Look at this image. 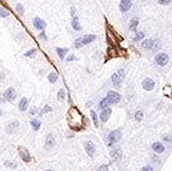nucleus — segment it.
<instances>
[{"mask_svg": "<svg viewBox=\"0 0 172 171\" xmlns=\"http://www.w3.org/2000/svg\"><path fill=\"white\" fill-rule=\"evenodd\" d=\"M131 8H132V1H131V0H120L119 9H120V12H122V14L128 12Z\"/></svg>", "mask_w": 172, "mask_h": 171, "instance_id": "obj_9", "label": "nucleus"}, {"mask_svg": "<svg viewBox=\"0 0 172 171\" xmlns=\"http://www.w3.org/2000/svg\"><path fill=\"white\" fill-rule=\"evenodd\" d=\"M65 95H67L65 88H60V90H59V92H58V99L60 102H63L64 99H65Z\"/></svg>", "mask_w": 172, "mask_h": 171, "instance_id": "obj_26", "label": "nucleus"}, {"mask_svg": "<svg viewBox=\"0 0 172 171\" xmlns=\"http://www.w3.org/2000/svg\"><path fill=\"white\" fill-rule=\"evenodd\" d=\"M111 114H112L111 107H108V108H106V110H101V112H100V115H99V120L101 122V123H107L109 116H111Z\"/></svg>", "mask_w": 172, "mask_h": 171, "instance_id": "obj_11", "label": "nucleus"}, {"mask_svg": "<svg viewBox=\"0 0 172 171\" xmlns=\"http://www.w3.org/2000/svg\"><path fill=\"white\" fill-rule=\"evenodd\" d=\"M3 96H4V99H6L7 102H14L15 99H16V91H15L14 87H9V88H7V90L4 91Z\"/></svg>", "mask_w": 172, "mask_h": 171, "instance_id": "obj_6", "label": "nucleus"}, {"mask_svg": "<svg viewBox=\"0 0 172 171\" xmlns=\"http://www.w3.org/2000/svg\"><path fill=\"white\" fill-rule=\"evenodd\" d=\"M131 1H133V0H131Z\"/></svg>", "mask_w": 172, "mask_h": 171, "instance_id": "obj_47", "label": "nucleus"}, {"mask_svg": "<svg viewBox=\"0 0 172 171\" xmlns=\"http://www.w3.org/2000/svg\"><path fill=\"white\" fill-rule=\"evenodd\" d=\"M17 128H19V122H17V120H12V122H9V123L6 126V132L8 135L15 134Z\"/></svg>", "mask_w": 172, "mask_h": 171, "instance_id": "obj_13", "label": "nucleus"}, {"mask_svg": "<svg viewBox=\"0 0 172 171\" xmlns=\"http://www.w3.org/2000/svg\"><path fill=\"white\" fill-rule=\"evenodd\" d=\"M15 9H16V14L19 15V16H22V15L24 14V7H23V4H20V3L16 4V8Z\"/></svg>", "mask_w": 172, "mask_h": 171, "instance_id": "obj_30", "label": "nucleus"}, {"mask_svg": "<svg viewBox=\"0 0 172 171\" xmlns=\"http://www.w3.org/2000/svg\"><path fill=\"white\" fill-rule=\"evenodd\" d=\"M106 98H107V100L109 102V104H117L120 100H122V96H120V94L116 92V91H108Z\"/></svg>", "mask_w": 172, "mask_h": 171, "instance_id": "obj_4", "label": "nucleus"}, {"mask_svg": "<svg viewBox=\"0 0 172 171\" xmlns=\"http://www.w3.org/2000/svg\"><path fill=\"white\" fill-rule=\"evenodd\" d=\"M75 55H68V58H67V62H72V60H75Z\"/></svg>", "mask_w": 172, "mask_h": 171, "instance_id": "obj_42", "label": "nucleus"}, {"mask_svg": "<svg viewBox=\"0 0 172 171\" xmlns=\"http://www.w3.org/2000/svg\"><path fill=\"white\" fill-rule=\"evenodd\" d=\"M1 114H3V112H1V108H0V116H1Z\"/></svg>", "mask_w": 172, "mask_h": 171, "instance_id": "obj_45", "label": "nucleus"}, {"mask_svg": "<svg viewBox=\"0 0 172 171\" xmlns=\"http://www.w3.org/2000/svg\"><path fill=\"white\" fill-rule=\"evenodd\" d=\"M33 27H35V30H37V31H44L45 30V25H47V23L44 22L43 19H40V17H33Z\"/></svg>", "mask_w": 172, "mask_h": 171, "instance_id": "obj_10", "label": "nucleus"}, {"mask_svg": "<svg viewBox=\"0 0 172 171\" xmlns=\"http://www.w3.org/2000/svg\"><path fill=\"white\" fill-rule=\"evenodd\" d=\"M164 142H168V143H171L172 142V136H169V135H167V136H164Z\"/></svg>", "mask_w": 172, "mask_h": 171, "instance_id": "obj_41", "label": "nucleus"}, {"mask_svg": "<svg viewBox=\"0 0 172 171\" xmlns=\"http://www.w3.org/2000/svg\"><path fill=\"white\" fill-rule=\"evenodd\" d=\"M143 118H144V112L140 111V110H137V111L135 112V120L136 122H142Z\"/></svg>", "mask_w": 172, "mask_h": 171, "instance_id": "obj_25", "label": "nucleus"}, {"mask_svg": "<svg viewBox=\"0 0 172 171\" xmlns=\"http://www.w3.org/2000/svg\"><path fill=\"white\" fill-rule=\"evenodd\" d=\"M84 149H86V152L88 157H94L95 152H96V146H95L94 143H92L91 140H88V142H86V144H84Z\"/></svg>", "mask_w": 172, "mask_h": 171, "instance_id": "obj_14", "label": "nucleus"}, {"mask_svg": "<svg viewBox=\"0 0 172 171\" xmlns=\"http://www.w3.org/2000/svg\"><path fill=\"white\" fill-rule=\"evenodd\" d=\"M19 155H20V158L23 159V162H25V163H30L31 159H32V157H31L30 151H28L25 147H22V146L19 147Z\"/></svg>", "mask_w": 172, "mask_h": 171, "instance_id": "obj_8", "label": "nucleus"}, {"mask_svg": "<svg viewBox=\"0 0 172 171\" xmlns=\"http://www.w3.org/2000/svg\"><path fill=\"white\" fill-rule=\"evenodd\" d=\"M71 16H76V8L75 7H71Z\"/></svg>", "mask_w": 172, "mask_h": 171, "instance_id": "obj_43", "label": "nucleus"}, {"mask_svg": "<svg viewBox=\"0 0 172 171\" xmlns=\"http://www.w3.org/2000/svg\"><path fill=\"white\" fill-rule=\"evenodd\" d=\"M117 74H119L120 76H122L123 79L125 78V68H119V71H117Z\"/></svg>", "mask_w": 172, "mask_h": 171, "instance_id": "obj_36", "label": "nucleus"}, {"mask_svg": "<svg viewBox=\"0 0 172 171\" xmlns=\"http://www.w3.org/2000/svg\"><path fill=\"white\" fill-rule=\"evenodd\" d=\"M35 55H36V48H31V50H28L27 52L24 53L25 58H33Z\"/></svg>", "mask_w": 172, "mask_h": 171, "instance_id": "obj_28", "label": "nucleus"}, {"mask_svg": "<svg viewBox=\"0 0 172 171\" xmlns=\"http://www.w3.org/2000/svg\"><path fill=\"white\" fill-rule=\"evenodd\" d=\"M111 82H112V84H114L115 87H120V84H122V82H123V78L117 72H115L114 75L111 76Z\"/></svg>", "mask_w": 172, "mask_h": 171, "instance_id": "obj_15", "label": "nucleus"}, {"mask_svg": "<svg viewBox=\"0 0 172 171\" xmlns=\"http://www.w3.org/2000/svg\"><path fill=\"white\" fill-rule=\"evenodd\" d=\"M109 155H111V158H112L114 160H119L120 158H122V150H120L119 147H115V149L111 150Z\"/></svg>", "mask_w": 172, "mask_h": 171, "instance_id": "obj_16", "label": "nucleus"}, {"mask_svg": "<svg viewBox=\"0 0 172 171\" xmlns=\"http://www.w3.org/2000/svg\"><path fill=\"white\" fill-rule=\"evenodd\" d=\"M73 45H75V48H81V47H83V43H81V38H78V39L75 40V43H73Z\"/></svg>", "mask_w": 172, "mask_h": 171, "instance_id": "obj_32", "label": "nucleus"}, {"mask_svg": "<svg viewBox=\"0 0 172 171\" xmlns=\"http://www.w3.org/2000/svg\"><path fill=\"white\" fill-rule=\"evenodd\" d=\"M39 38H40V39H43V40H47V35H45V32H44V31H42V32H40Z\"/></svg>", "mask_w": 172, "mask_h": 171, "instance_id": "obj_40", "label": "nucleus"}, {"mask_svg": "<svg viewBox=\"0 0 172 171\" xmlns=\"http://www.w3.org/2000/svg\"><path fill=\"white\" fill-rule=\"evenodd\" d=\"M140 171H153V167H151V166H144V167L140 168Z\"/></svg>", "mask_w": 172, "mask_h": 171, "instance_id": "obj_39", "label": "nucleus"}, {"mask_svg": "<svg viewBox=\"0 0 172 171\" xmlns=\"http://www.w3.org/2000/svg\"><path fill=\"white\" fill-rule=\"evenodd\" d=\"M28 110V99L27 98H22L19 102V111L24 112Z\"/></svg>", "mask_w": 172, "mask_h": 171, "instance_id": "obj_18", "label": "nucleus"}, {"mask_svg": "<svg viewBox=\"0 0 172 171\" xmlns=\"http://www.w3.org/2000/svg\"><path fill=\"white\" fill-rule=\"evenodd\" d=\"M142 86L145 91H153L155 90V80L151 78H145V79H143Z\"/></svg>", "mask_w": 172, "mask_h": 171, "instance_id": "obj_7", "label": "nucleus"}, {"mask_svg": "<svg viewBox=\"0 0 172 171\" xmlns=\"http://www.w3.org/2000/svg\"><path fill=\"white\" fill-rule=\"evenodd\" d=\"M142 48L151 52H158L161 48V40L159 39H144L142 42Z\"/></svg>", "mask_w": 172, "mask_h": 171, "instance_id": "obj_1", "label": "nucleus"}, {"mask_svg": "<svg viewBox=\"0 0 172 171\" xmlns=\"http://www.w3.org/2000/svg\"><path fill=\"white\" fill-rule=\"evenodd\" d=\"M151 150H152L155 154L160 155V154H163V152L166 151V147H164V144L161 143V142H153L152 146H151Z\"/></svg>", "mask_w": 172, "mask_h": 171, "instance_id": "obj_12", "label": "nucleus"}, {"mask_svg": "<svg viewBox=\"0 0 172 171\" xmlns=\"http://www.w3.org/2000/svg\"><path fill=\"white\" fill-rule=\"evenodd\" d=\"M45 171H52V170H45Z\"/></svg>", "mask_w": 172, "mask_h": 171, "instance_id": "obj_46", "label": "nucleus"}, {"mask_svg": "<svg viewBox=\"0 0 172 171\" xmlns=\"http://www.w3.org/2000/svg\"><path fill=\"white\" fill-rule=\"evenodd\" d=\"M31 127H32L33 131H39L40 127H42V122L39 120V119H31Z\"/></svg>", "mask_w": 172, "mask_h": 171, "instance_id": "obj_19", "label": "nucleus"}, {"mask_svg": "<svg viewBox=\"0 0 172 171\" xmlns=\"http://www.w3.org/2000/svg\"><path fill=\"white\" fill-rule=\"evenodd\" d=\"M156 1H158L159 4H161V6H168L172 0H156Z\"/></svg>", "mask_w": 172, "mask_h": 171, "instance_id": "obj_34", "label": "nucleus"}, {"mask_svg": "<svg viewBox=\"0 0 172 171\" xmlns=\"http://www.w3.org/2000/svg\"><path fill=\"white\" fill-rule=\"evenodd\" d=\"M109 106H111V104H109V102L107 100V98H103L101 100H100V103H99V108L100 110H106V108H108Z\"/></svg>", "mask_w": 172, "mask_h": 171, "instance_id": "obj_23", "label": "nucleus"}, {"mask_svg": "<svg viewBox=\"0 0 172 171\" xmlns=\"http://www.w3.org/2000/svg\"><path fill=\"white\" fill-rule=\"evenodd\" d=\"M30 114H31V115H32V116H33V115H36V114H37V107H35V106H33L32 108L30 110Z\"/></svg>", "mask_w": 172, "mask_h": 171, "instance_id": "obj_37", "label": "nucleus"}, {"mask_svg": "<svg viewBox=\"0 0 172 171\" xmlns=\"http://www.w3.org/2000/svg\"><path fill=\"white\" fill-rule=\"evenodd\" d=\"M137 24H139V19H137V17H133V19L130 22V25H128V27H130V30H131V31L136 32V28H137Z\"/></svg>", "mask_w": 172, "mask_h": 171, "instance_id": "obj_22", "label": "nucleus"}, {"mask_svg": "<svg viewBox=\"0 0 172 171\" xmlns=\"http://www.w3.org/2000/svg\"><path fill=\"white\" fill-rule=\"evenodd\" d=\"M68 48H60V47H56V53H58L59 55V58H60L61 60L64 59V58H65V55L67 53H68Z\"/></svg>", "mask_w": 172, "mask_h": 171, "instance_id": "obj_21", "label": "nucleus"}, {"mask_svg": "<svg viewBox=\"0 0 172 171\" xmlns=\"http://www.w3.org/2000/svg\"><path fill=\"white\" fill-rule=\"evenodd\" d=\"M56 80H58V74H56V72H51L50 75H48V82L53 84Z\"/></svg>", "mask_w": 172, "mask_h": 171, "instance_id": "obj_29", "label": "nucleus"}, {"mask_svg": "<svg viewBox=\"0 0 172 171\" xmlns=\"http://www.w3.org/2000/svg\"><path fill=\"white\" fill-rule=\"evenodd\" d=\"M51 111H52V107H51V106H48V104H45V106H44V108H43L42 111L39 112V115L42 116V115H44V114H47V112H51Z\"/></svg>", "mask_w": 172, "mask_h": 171, "instance_id": "obj_31", "label": "nucleus"}, {"mask_svg": "<svg viewBox=\"0 0 172 171\" xmlns=\"http://www.w3.org/2000/svg\"><path fill=\"white\" fill-rule=\"evenodd\" d=\"M95 40H96V36H95V35H84V36H81V43H83V45L89 44V43L95 42Z\"/></svg>", "mask_w": 172, "mask_h": 171, "instance_id": "obj_17", "label": "nucleus"}, {"mask_svg": "<svg viewBox=\"0 0 172 171\" xmlns=\"http://www.w3.org/2000/svg\"><path fill=\"white\" fill-rule=\"evenodd\" d=\"M8 12H7L6 11V8H3V7H0V16H1V17H7V16H8Z\"/></svg>", "mask_w": 172, "mask_h": 171, "instance_id": "obj_33", "label": "nucleus"}, {"mask_svg": "<svg viewBox=\"0 0 172 171\" xmlns=\"http://www.w3.org/2000/svg\"><path fill=\"white\" fill-rule=\"evenodd\" d=\"M71 25H72V28H73V30H75V31H81V25H80V23H79L78 16H73V17H72V22H71Z\"/></svg>", "mask_w": 172, "mask_h": 171, "instance_id": "obj_20", "label": "nucleus"}, {"mask_svg": "<svg viewBox=\"0 0 172 171\" xmlns=\"http://www.w3.org/2000/svg\"><path fill=\"white\" fill-rule=\"evenodd\" d=\"M56 146V139L52 134H48L47 138H45V142H44V149L45 150H52L55 149Z\"/></svg>", "mask_w": 172, "mask_h": 171, "instance_id": "obj_5", "label": "nucleus"}, {"mask_svg": "<svg viewBox=\"0 0 172 171\" xmlns=\"http://www.w3.org/2000/svg\"><path fill=\"white\" fill-rule=\"evenodd\" d=\"M6 166H7V167H9V168H15V167H16V163H14V162H8V160H7V162H6Z\"/></svg>", "mask_w": 172, "mask_h": 171, "instance_id": "obj_38", "label": "nucleus"}, {"mask_svg": "<svg viewBox=\"0 0 172 171\" xmlns=\"http://www.w3.org/2000/svg\"><path fill=\"white\" fill-rule=\"evenodd\" d=\"M144 36H145V34L144 32H137L136 31V35H135V38H133V42H140V40H144Z\"/></svg>", "mask_w": 172, "mask_h": 171, "instance_id": "obj_24", "label": "nucleus"}, {"mask_svg": "<svg viewBox=\"0 0 172 171\" xmlns=\"http://www.w3.org/2000/svg\"><path fill=\"white\" fill-rule=\"evenodd\" d=\"M122 138V130H114L108 134V138H107V146L108 147H112L115 143H117Z\"/></svg>", "mask_w": 172, "mask_h": 171, "instance_id": "obj_2", "label": "nucleus"}, {"mask_svg": "<svg viewBox=\"0 0 172 171\" xmlns=\"http://www.w3.org/2000/svg\"><path fill=\"white\" fill-rule=\"evenodd\" d=\"M4 102H7V100L4 99V96L1 95V94H0V103H4Z\"/></svg>", "mask_w": 172, "mask_h": 171, "instance_id": "obj_44", "label": "nucleus"}, {"mask_svg": "<svg viewBox=\"0 0 172 171\" xmlns=\"http://www.w3.org/2000/svg\"><path fill=\"white\" fill-rule=\"evenodd\" d=\"M97 171H108V165H101V166H99Z\"/></svg>", "mask_w": 172, "mask_h": 171, "instance_id": "obj_35", "label": "nucleus"}, {"mask_svg": "<svg viewBox=\"0 0 172 171\" xmlns=\"http://www.w3.org/2000/svg\"><path fill=\"white\" fill-rule=\"evenodd\" d=\"M91 118H92V120H94V124H95V127H99V119H97V115H96V112L92 110L91 111Z\"/></svg>", "mask_w": 172, "mask_h": 171, "instance_id": "obj_27", "label": "nucleus"}, {"mask_svg": "<svg viewBox=\"0 0 172 171\" xmlns=\"http://www.w3.org/2000/svg\"><path fill=\"white\" fill-rule=\"evenodd\" d=\"M169 62V56L168 53L166 52H158L155 55V63L159 66V67H164V66H167Z\"/></svg>", "mask_w": 172, "mask_h": 171, "instance_id": "obj_3", "label": "nucleus"}]
</instances>
